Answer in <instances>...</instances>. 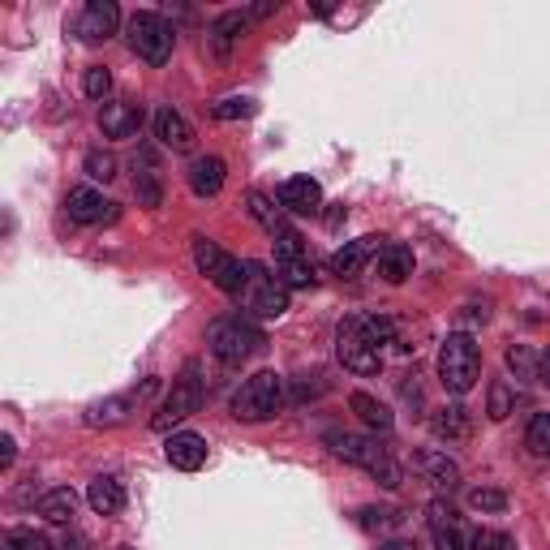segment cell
Instances as JSON below:
<instances>
[{
	"label": "cell",
	"mask_w": 550,
	"mask_h": 550,
	"mask_svg": "<svg viewBox=\"0 0 550 550\" xmlns=\"http://www.w3.org/2000/svg\"><path fill=\"white\" fill-rule=\"evenodd\" d=\"M86 503L95 508V516H121L125 512V486L117 477H95L86 490Z\"/></svg>",
	"instance_id": "obj_22"
},
{
	"label": "cell",
	"mask_w": 550,
	"mask_h": 550,
	"mask_svg": "<svg viewBox=\"0 0 550 550\" xmlns=\"http://www.w3.org/2000/svg\"><path fill=\"white\" fill-rule=\"evenodd\" d=\"M271 13H280V0H263V5H254L250 18H271Z\"/></svg>",
	"instance_id": "obj_42"
},
{
	"label": "cell",
	"mask_w": 550,
	"mask_h": 550,
	"mask_svg": "<svg viewBox=\"0 0 550 550\" xmlns=\"http://www.w3.org/2000/svg\"><path fill=\"white\" fill-rule=\"evenodd\" d=\"M525 443H529L533 456H550V413H538V417H533Z\"/></svg>",
	"instance_id": "obj_35"
},
{
	"label": "cell",
	"mask_w": 550,
	"mask_h": 550,
	"mask_svg": "<svg viewBox=\"0 0 550 550\" xmlns=\"http://www.w3.org/2000/svg\"><path fill=\"white\" fill-rule=\"evenodd\" d=\"M379 275L387 284H404L413 275V250L409 245H400V241H392V245H383L379 250Z\"/></svg>",
	"instance_id": "obj_24"
},
{
	"label": "cell",
	"mask_w": 550,
	"mask_h": 550,
	"mask_svg": "<svg viewBox=\"0 0 550 550\" xmlns=\"http://www.w3.org/2000/svg\"><path fill=\"white\" fill-rule=\"evenodd\" d=\"M13 456H18V447H13L9 434H0V469H9V465H13Z\"/></svg>",
	"instance_id": "obj_41"
},
{
	"label": "cell",
	"mask_w": 550,
	"mask_h": 550,
	"mask_svg": "<svg viewBox=\"0 0 550 550\" xmlns=\"http://www.w3.org/2000/svg\"><path fill=\"white\" fill-rule=\"evenodd\" d=\"M280 207L293 215H318L323 211V185L314 177H288L280 185Z\"/></svg>",
	"instance_id": "obj_13"
},
{
	"label": "cell",
	"mask_w": 550,
	"mask_h": 550,
	"mask_svg": "<svg viewBox=\"0 0 550 550\" xmlns=\"http://www.w3.org/2000/svg\"><path fill=\"white\" fill-rule=\"evenodd\" d=\"M0 550H52V538L39 529H5Z\"/></svg>",
	"instance_id": "obj_29"
},
{
	"label": "cell",
	"mask_w": 550,
	"mask_h": 550,
	"mask_svg": "<svg viewBox=\"0 0 550 550\" xmlns=\"http://www.w3.org/2000/svg\"><path fill=\"white\" fill-rule=\"evenodd\" d=\"M288 404V383L275 370H258L254 379H245L233 396V417L237 422H271L275 413H284Z\"/></svg>",
	"instance_id": "obj_3"
},
{
	"label": "cell",
	"mask_w": 550,
	"mask_h": 550,
	"mask_svg": "<svg viewBox=\"0 0 550 550\" xmlns=\"http://www.w3.org/2000/svg\"><path fill=\"white\" fill-rule=\"evenodd\" d=\"M82 168H86V177H91V181H112V177H117V155H108V151H86Z\"/></svg>",
	"instance_id": "obj_32"
},
{
	"label": "cell",
	"mask_w": 550,
	"mask_h": 550,
	"mask_svg": "<svg viewBox=\"0 0 550 550\" xmlns=\"http://www.w3.org/2000/svg\"><path fill=\"white\" fill-rule=\"evenodd\" d=\"M512 392H508V383H490V400H486V413H490V422H503V417L512 413Z\"/></svg>",
	"instance_id": "obj_36"
},
{
	"label": "cell",
	"mask_w": 550,
	"mask_h": 550,
	"mask_svg": "<svg viewBox=\"0 0 550 550\" xmlns=\"http://www.w3.org/2000/svg\"><path fill=\"white\" fill-rule=\"evenodd\" d=\"M469 508L499 516L503 508H508V495H503V490H490V486H477V490H469Z\"/></svg>",
	"instance_id": "obj_33"
},
{
	"label": "cell",
	"mask_w": 550,
	"mask_h": 550,
	"mask_svg": "<svg viewBox=\"0 0 550 550\" xmlns=\"http://www.w3.org/2000/svg\"><path fill=\"white\" fill-rule=\"evenodd\" d=\"M151 125H155V138L164 142V147H172V151H190V147H194V125L185 121V112L159 108Z\"/></svg>",
	"instance_id": "obj_16"
},
{
	"label": "cell",
	"mask_w": 550,
	"mask_h": 550,
	"mask_svg": "<svg viewBox=\"0 0 550 550\" xmlns=\"http://www.w3.org/2000/svg\"><path fill=\"white\" fill-rule=\"evenodd\" d=\"M194 263H198V271L207 275L215 288H220V293H228V297H241V293H245V280H250V263H241V258L224 254L211 237H194Z\"/></svg>",
	"instance_id": "obj_7"
},
{
	"label": "cell",
	"mask_w": 550,
	"mask_h": 550,
	"mask_svg": "<svg viewBox=\"0 0 550 550\" xmlns=\"http://www.w3.org/2000/svg\"><path fill=\"white\" fill-rule=\"evenodd\" d=\"M224 159L220 155H198L194 164H190V190L198 194V198H215L224 190Z\"/></svg>",
	"instance_id": "obj_18"
},
{
	"label": "cell",
	"mask_w": 550,
	"mask_h": 550,
	"mask_svg": "<svg viewBox=\"0 0 550 550\" xmlns=\"http://www.w3.org/2000/svg\"><path fill=\"white\" fill-rule=\"evenodd\" d=\"M379 550H417V546H413V542H400V538H392V542H383Z\"/></svg>",
	"instance_id": "obj_45"
},
{
	"label": "cell",
	"mask_w": 550,
	"mask_h": 550,
	"mask_svg": "<svg viewBox=\"0 0 550 550\" xmlns=\"http://www.w3.org/2000/svg\"><path fill=\"white\" fill-rule=\"evenodd\" d=\"M129 409H134V400H129V396L95 400L91 409H86V426H95V430H112V426L129 422Z\"/></svg>",
	"instance_id": "obj_23"
},
{
	"label": "cell",
	"mask_w": 550,
	"mask_h": 550,
	"mask_svg": "<svg viewBox=\"0 0 550 550\" xmlns=\"http://www.w3.org/2000/svg\"><path fill=\"white\" fill-rule=\"evenodd\" d=\"M65 211L74 224H104L117 215V202H108L99 190H91V185H82V190H69L65 198Z\"/></svg>",
	"instance_id": "obj_12"
},
{
	"label": "cell",
	"mask_w": 550,
	"mask_h": 550,
	"mask_svg": "<svg viewBox=\"0 0 550 550\" xmlns=\"http://www.w3.org/2000/svg\"><path fill=\"white\" fill-rule=\"evenodd\" d=\"M434 550H473V538L460 525H447L434 529Z\"/></svg>",
	"instance_id": "obj_37"
},
{
	"label": "cell",
	"mask_w": 550,
	"mask_h": 550,
	"mask_svg": "<svg viewBox=\"0 0 550 550\" xmlns=\"http://www.w3.org/2000/svg\"><path fill=\"white\" fill-rule=\"evenodd\" d=\"M134 194H138V202L142 207H159L164 202V185H159V172L142 159V168H138V177H134Z\"/></svg>",
	"instance_id": "obj_27"
},
{
	"label": "cell",
	"mask_w": 550,
	"mask_h": 550,
	"mask_svg": "<svg viewBox=\"0 0 550 550\" xmlns=\"http://www.w3.org/2000/svg\"><path fill=\"white\" fill-rule=\"evenodd\" d=\"M82 91L91 95V99H108V91H112V74L104 65H91L86 69V78H82Z\"/></svg>",
	"instance_id": "obj_38"
},
{
	"label": "cell",
	"mask_w": 550,
	"mask_h": 550,
	"mask_svg": "<svg viewBox=\"0 0 550 550\" xmlns=\"http://www.w3.org/2000/svg\"><path fill=\"white\" fill-rule=\"evenodd\" d=\"M353 413L366 422L370 430H379V434H392V426H396V417H392V409H387L383 400H374L370 392H353Z\"/></svg>",
	"instance_id": "obj_25"
},
{
	"label": "cell",
	"mask_w": 550,
	"mask_h": 550,
	"mask_svg": "<svg viewBox=\"0 0 550 550\" xmlns=\"http://www.w3.org/2000/svg\"><path fill=\"white\" fill-rule=\"evenodd\" d=\"M121 26V9L117 0H86L82 18H78V35L86 43H99V39H112Z\"/></svg>",
	"instance_id": "obj_11"
},
{
	"label": "cell",
	"mask_w": 550,
	"mask_h": 550,
	"mask_svg": "<svg viewBox=\"0 0 550 550\" xmlns=\"http://www.w3.org/2000/svg\"><path fill=\"white\" fill-rule=\"evenodd\" d=\"M245 310L258 314V318H280L288 310V288L280 275H271L263 263H250V280H245Z\"/></svg>",
	"instance_id": "obj_9"
},
{
	"label": "cell",
	"mask_w": 550,
	"mask_h": 550,
	"mask_svg": "<svg viewBox=\"0 0 550 550\" xmlns=\"http://www.w3.org/2000/svg\"><path fill=\"white\" fill-rule=\"evenodd\" d=\"M379 250V237H361V241H349L344 250H336V258H331V271L340 275V280H357L361 267L370 263V254Z\"/></svg>",
	"instance_id": "obj_19"
},
{
	"label": "cell",
	"mask_w": 550,
	"mask_h": 550,
	"mask_svg": "<svg viewBox=\"0 0 550 550\" xmlns=\"http://www.w3.org/2000/svg\"><path fill=\"white\" fill-rule=\"evenodd\" d=\"M250 215L258 224L267 228L271 237H280V233H288V224H284V211L280 207H271V202L263 198V194H250Z\"/></svg>",
	"instance_id": "obj_28"
},
{
	"label": "cell",
	"mask_w": 550,
	"mask_h": 550,
	"mask_svg": "<svg viewBox=\"0 0 550 550\" xmlns=\"http://www.w3.org/2000/svg\"><path fill=\"white\" fill-rule=\"evenodd\" d=\"M129 48L147 65H168L172 48H177V31H172L159 13H134V18H129Z\"/></svg>",
	"instance_id": "obj_8"
},
{
	"label": "cell",
	"mask_w": 550,
	"mask_h": 550,
	"mask_svg": "<svg viewBox=\"0 0 550 550\" xmlns=\"http://www.w3.org/2000/svg\"><path fill=\"white\" fill-rule=\"evenodd\" d=\"M383 344H392V318H383V314L344 318L336 331V353L344 361V370H353V374H379Z\"/></svg>",
	"instance_id": "obj_1"
},
{
	"label": "cell",
	"mask_w": 550,
	"mask_h": 550,
	"mask_svg": "<svg viewBox=\"0 0 550 550\" xmlns=\"http://www.w3.org/2000/svg\"><path fill=\"white\" fill-rule=\"evenodd\" d=\"M430 430H434V439H443V443H460V439H469V409L465 404H443L439 413L430 417Z\"/></svg>",
	"instance_id": "obj_20"
},
{
	"label": "cell",
	"mask_w": 550,
	"mask_h": 550,
	"mask_svg": "<svg viewBox=\"0 0 550 550\" xmlns=\"http://www.w3.org/2000/svg\"><path fill=\"white\" fill-rule=\"evenodd\" d=\"M477 374H482V353H477L473 336H465V331L447 336L439 344V383L452 396H469L477 387Z\"/></svg>",
	"instance_id": "obj_5"
},
{
	"label": "cell",
	"mask_w": 550,
	"mask_h": 550,
	"mask_svg": "<svg viewBox=\"0 0 550 550\" xmlns=\"http://www.w3.org/2000/svg\"><path fill=\"white\" fill-rule=\"evenodd\" d=\"M508 370L516 374V379H538V357H533V349H525V344H512V349H508Z\"/></svg>",
	"instance_id": "obj_34"
},
{
	"label": "cell",
	"mask_w": 550,
	"mask_h": 550,
	"mask_svg": "<svg viewBox=\"0 0 550 550\" xmlns=\"http://www.w3.org/2000/svg\"><path fill=\"white\" fill-rule=\"evenodd\" d=\"M275 245V275L284 280V288H310L314 284V263L306 254V245H301V237L288 228V233L271 237Z\"/></svg>",
	"instance_id": "obj_10"
},
{
	"label": "cell",
	"mask_w": 550,
	"mask_h": 550,
	"mask_svg": "<svg viewBox=\"0 0 550 550\" xmlns=\"http://www.w3.org/2000/svg\"><path fill=\"white\" fill-rule=\"evenodd\" d=\"M245 31H250V13H220V18L211 22V31H207V48L215 56H228L237 48V43L245 39Z\"/></svg>",
	"instance_id": "obj_15"
},
{
	"label": "cell",
	"mask_w": 550,
	"mask_h": 550,
	"mask_svg": "<svg viewBox=\"0 0 550 550\" xmlns=\"http://www.w3.org/2000/svg\"><path fill=\"white\" fill-rule=\"evenodd\" d=\"M538 379H542V383H550V349L538 357Z\"/></svg>",
	"instance_id": "obj_44"
},
{
	"label": "cell",
	"mask_w": 550,
	"mask_h": 550,
	"mask_svg": "<svg viewBox=\"0 0 550 550\" xmlns=\"http://www.w3.org/2000/svg\"><path fill=\"white\" fill-rule=\"evenodd\" d=\"M117 550H134V546H117Z\"/></svg>",
	"instance_id": "obj_46"
},
{
	"label": "cell",
	"mask_w": 550,
	"mask_h": 550,
	"mask_svg": "<svg viewBox=\"0 0 550 550\" xmlns=\"http://www.w3.org/2000/svg\"><path fill=\"white\" fill-rule=\"evenodd\" d=\"M263 344H267L263 331H258L250 318H241V314L215 318L211 331H207V349H211L215 361H224V366H241V361H250Z\"/></svg>",
	"instance_id": "obj_4"
},
{
	"label": "cell",
	"mask_w": 550,
	"mask_h": 550,
	"mask_svg": "<svg viewBox=\"0 0 550 550\" xmlns=\"http://www.w3.org/2000/svg\"><path fill=\"white\" fill-rule=\"evenodd\" d=\"M400 520H404L400 508H374V503L357 512V525H361V529H370V533H379V529H396Z\"/></svg>",
	"instance_id": "obj_30"
},
{
	"label": "cell",
	"mask_w": 550,
	"mask_h": 550,
	"mask_svg": "<svg viewBox=\"0 0 550 550\" xmlns=\"http://www.w3.org/2000/svg\"><path fill=\"white\" fill-rule=\"evenodd\" d=\"M142 125V112L134 104H104L99 108V129L104 138H134Z\"/></svg>",
	"instance_id": "obj_21"
},
{
	"label": "cell",
	"mask_w": 550,
	"mask_h": 550,
	"mask_svg": "<svg viewBox=\"0 0 550 550\" xmlns=\"http://www.w3.org/2000/svg\"><path fill=\"white\" fill-rule=\"evenodd\" d=\"M327 447H331V456H340V460H349V465L357 469H366L374 482L387 486V490H396L404 482V473L396 465V456L387 452V447H379L374 439H366V434H349V430H327Z\"/></svg>",
	"instance_id": "obj_2"
},
{
	"label": "cell",
	"mask_w": 550,
	"mask_h": 550,
	"mask_svg": "<svg viewBox=\"0 0 550 550\" xmlns=\"http://www.w3.org/2000/svg\"><path fill=\"white\" fill-rule=\"evenodd\" d=\"M413 465L422 469V477L434 490H456L460 486V465L447 452H417Z\"/></svg>",
	"instance_id": "obj_17"
},
{
	"label": "cell",
	"mask_w": 550,
	"mask_h": 550,
	"mask_svg": "<svg viewBox=\"0 0 550 550\" xmlns=\"http://www.w3.org/2000/svg\"><path fill=\"white\" fill-rule=\"evenodd\" d=\"M56 550H91V546H86V538H82V533H69V538H65L61 546H56Z\"/></svg>",
	"instance_id": "obj_43"
},
{
	"label": "cell",
	"mask_w": 550,
	"mask_h": 550,
	"mask_svg": "<svg viewBox=\"0 0 550 550\" xmlns=\"http://www.w3.org/2000/svg\"><path fill=\"white\" fill-rule=\"evenodd\" d=\"M447 525H460L452 503H430V529H447Z\"/></svg>",
	"instance_id": "obj_40"
},
{
	"label": "cell",
	"mask_w": 550,
	"mask_h": 550,
	"mask_svg": "<svg viewBox=\"0 0 550 550\" xmlns=\"http://www.w3.org/2000/svg\"><path fill=\"white\" fill-rule=\"evenodd\" d=\"M202 400H207L202 366H198V361H185V370L172 379V392L164 396V404H159V413L151 417V426L155 430H172L177 422H185V417H194L202 409Z\"/></svg>",
	"instance_id": "obj_6"
},
{
	"label": "cell",
	"mask_w": 550,
	"mask_h": 550,
	"mask_svg": "<svg viewBox=\"0 0 550 550\" xmlns=\"http://www.w3.org/2000/svg\"><path fill=\"white\" fill-rule=\"evenodd\" d=\"M473 550H516V538L512 533H499V529H477Z\"/></svg>",
	"instance_id": "obj_39"
},
{
	"label": "cell",
	"mask_w": 550,
	"mask_h": 550,
	"mask_svg": "<svg viewBox=\"0 0 550 550\" xmlns=\"http://www.w3.org/2000/svg\"><path fill=\"white\" fill-rule=\"evenodd\" d=\"M254 112H258V104L250 95H228L215 104V117L220 121H245V117H254Z\"/></svg>",
	"instance_id": "obj_31"
},
{
	"label": "cell",
	"mask_w": 550,
	"mask_h": 550,
	"mask_svg": "<svg viewBox=\"0 0 550 550\" xmlns=\"http://www.w3.org/2000/svg\"><path fill=\"white\" fill-rule=\"evenodd\" d=\"M74 512H78V495L69 486L39 495V516L48 520V525H69V516H74Z\"/></svg>",
	"instance_id": "obj_26"
},
{
	"label": "cell",
	"mask_w": 550,
	"mask_h": 550,
	"mask_svg": "<svg viewBox=\"0 0 550 550\" xmlns=\"http://www.w3.org/2000/svg\"><path fill=\"white\" fill-rule=\"evenodd\" d=\"M164 456H168V465L172 469H181V473H194L207 465V439L194 430H181V434H172V439L164 443Z\"/></svg>",
	"instance_id": "obj_14"
}]
</instances>
